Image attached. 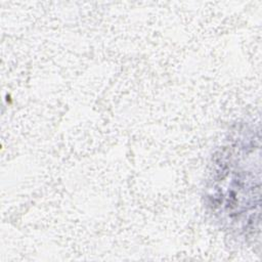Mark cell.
Segmentation results:
<instances>
[{"instance_id": "obj_1", "label": "cell", "mask_w": 262, "mask_h": 262, "mask_svg": "<svg viewBox=\"0 0 262 262\" xmlns=\"http://www.w3.org/2000/svg\"><path fill=\"white\" fill-rule=\"evenodd\" d=\"M205 200L213 217L231 234H255L260 212V142L253 128H237L214 154Z\"/></svg>"}]
</instances>
